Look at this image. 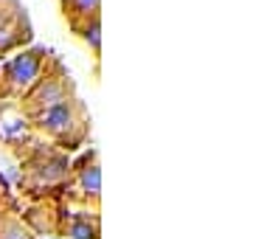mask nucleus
Returning <instances> with one entry per match:
<instances>
[{"instance_id":"nucleus-1","label":"nucleus","mask_w":253,"mask_h":239,"mask_svg":"<svg viewBox=\"0 0 253 239\" xmlns=\"http://www.w3.org/2000/svg\"><path fill=\"white\" fill-rule=\"evenodd\" d=\"M65 3H68V0H65ZM73 3V14L71 17H76V14H90V11H96V6H99V0H71Z\"/></svg>"}]
</instances>
